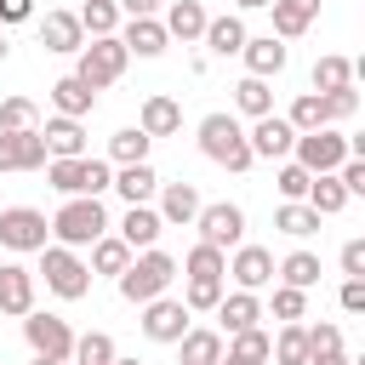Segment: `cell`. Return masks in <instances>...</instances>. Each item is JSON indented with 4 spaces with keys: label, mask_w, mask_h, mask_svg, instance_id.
<instances>
[{
    "label": "cell",
    "mask_w": 365,
    "mask_h": 365,
    "mask_svg": "<svg viewBox=\"0 0 365 365\" xmlns=\"http://www.w3.org/2000/svg\"><path fill=\"white\" fill-rule=\"evenodd\" d=\"M171 279H177V257H165L160 245H148V251H131V262L114 274V285H120V297L125 302H154V297H165L171 291Z\"/></svg>",
    "instance_id": "obj_1"
},
{
    "label": "cell",
    "mask_w": 365,
    "mask_h": 365,
    "mask_svg": "<svg viewBox=\"0 0 365 365\" xmlns=\"http://www.w3.org/2000/svg\"><path fill=\"white\" fill-rule=\"evenodd\" d=\"M103 234H108V211H103L97 194H68V200L57 205V217H51V240L68 245V251H86V245L103 240Z\"/></svg>",
    "instance_id": "obj_2"
},
{
    "label": "cell",
    "mask_w": 365,
    "mask_h": 365,
    "mask_svg": "<svg viewBox=\"0 0 365 365\" xmlns=\"http://www.w3.org/2000/svg\"><path fill=\"white\" fill-rule=\"evenodd\" d=\"M200 154L222 171H251V143H245V125L234 114H205L200 120Z\"/></svg>",
    "instance_id": "obj_3"
},
{
    "label": "cell",
    "mask_w": 365,
    "mask_h": 365,
    "mask_svg": "<svg viewBox=\"0 0 365 365\" xmlns=\"http://www.w3.org/2000/svg\"><path fill=\"white\" fill-rule=\"evenodd\" d=\"M40 274H46V291L63 297V302H80V297L91 291V268L80 262V251H68V245H57V240L40 245Z\"/></svg>",
    "instance_id": "obj_4"
},
{
    "label": "cell",
    "mask_w": 365,
    "mask_h": 365,
    "mask_svg": "<svg viewBox=\"0 0 365 365\" xmlns=\"http://www.w3.org/2000/svg\"><path fill=\"white\" fill-rule=\"evenodd\" d=\"M46 177H51V188L68 200V194H108V182H114V165L108 160H91V154H80V160H46Z\"/></svg>",
    "instance_id": "obj_5"
},
{
    "label": "cell",
    "mask_w": 365,
    "mask_h": 365,
    "mask_svg": "<svg viewBox=\"0 0 365 365\" xmlns=\"http://www.w3.org/2000/svg\"><path fill=\"white\" fill-rule=\"evenodd\" d=\"M125 63H131V51L120 46V34H97V40H86V46H80L74 74H80L91 91H103V86H114V80L125 74Z\"/></svg>",
    "instance_id": "obj_6"
},
{
    "label": "cell",
    "mask_w": 365,
    "mask_h": 365,
    "mask_svg": "<svg viewBox=\"0 0 365 365\" xmlns=\"http://www.w3.org/2000/svg\"><path fill=\"white\" fill-rule=\"evenodd\" d=\"M354 148H348V137L336 131V125H314V131H297V143H291V160L302 165V171H336L342 160H348Z\"/></svg>",
    "instance_id": "obj_7"
},
{
    "label": "cell",
    "mask_w": 365,
    "mask_h": 365,
    "mask_svg": "<svg viewBox=\"0 0 365 365\" xmlns=\"http://www.w3.org/2000/svg\"><path fill=\"white\" fill-rule=\"evenodd\" d=\"M23 342H29L40 359H57V365H68V354H74L68 319H63V314H40V308L23 314Z\"/></svg>",
    "instance_id": "obj_8"
},
{
    "label": "cell",
    "mask_w": 365,
    "mask_h": 365,
    "mask_svg": "<svg viewBox=\"0 0 365 365\" xmlns=\"http://www.w3.org/2000/svg\"><path fill=\"white\" fill-rule=\"evenodd\" d=\"M51 240V217L34 205H6L0 211V245L6 251H40Z\"/></svg>",
    "instance_id": "obj_9"
},
{
    "label": "cell",
    "mask_w": 365,
    "mask_h": 365,
    "mask_svg": "<svg viewBox=\"0 0 365 365\" xmlns=\"http://www.w3.org/2000/svg\"><path fill=\"white\" fill-rule=\"evenodd\" d=\"M194 228H200V240H205V245H217V251H234V245L245 240V211H240L234 200H211V205H200Z\"/></svg>",
    "instance_id": "obj_10"
},
{
    "label": "cell",
    "mask_w": 365,
    "mask_h": 365,
    "mask_svg": "<svg viewBox=\"0 0 365 365\" xmlns=\"http://www.w3.org/2000/svg\"><path fill=\"white\" fill-rule=\"evenodd\" d=\"M188 302L182 297H154V302H143V336L148 342H177L182 331H188Z\"/></svg>",
    "instance_id": "obj_11"
},
{
    "label": "cell",
    "mask_w": 365,
    "mask_h": 365,
    "mask_svg": "<svg viewBox=\"0 0 365 365\" xmlns=\"http://www.w3.org/2000/svg\"><path fill=\"white\" fill-rule=\"evenodd\" d=\"M245 143H251V160H291L297 131H291V120H285V114H262V120H251Z\"/></svg>",
    "instance_id": "obj_12"
},
{
    "label": "cell",
    "mask_w": 365,
    "mask_h": 365,
    "mask_svg": "<svg viewBox=\"0 0 365 365\" xmlns=\"http://www.w3.org/2000/svg\"><path fill=\"white\" fill-rule=\"evenodd\" d=\"M228 279L240 285V291H262L268 279H274V251L268 245H234V257H228Z\"/></svg>",
    "instance_id": "obj_13"
},
{
    "label": "cell",
    "mask_w": 365,
    "mask_h": 365,
    "mask_svg": "<svg viewBox=\"0 0 365 365\" xmlns=\"http://www.w3.org/2000/svg\"><path fill=\"white\" fill-rule=\"evenodd\" d=\"M114 34H120V46H125L131 57H160V51L171 46V34H165L160 17H125Z\"/></svg>",
    "instance_id": "obj_14"
},
{
    "label": "cell",
    "mask_w": 365,
    "mask_h": 365,
    "mask_svg": "<svg viewBox=\"0 0 365 365\" xmlns=\"http://www.w3.org/2000/svg\"><path fill=\"white\" fill-rule=\"evenodd\" d=\"M29 308H34V268H23V262H0V314L23 319Z\"/></svg>",
    "instance_id": "obj_15"
},
{
    "label": "cell",
    "mask_w": 365,
    "mask_h": 365,
    "mask_svg": "<svg viewBox=\"0 0 365 365\" xmlns=\"http://www.w3.org/2000/svg\"><path fill=\"white\" fill-rule=\"evenodd\" d=\"M240 57H245V74H257V80H274V74L285 68V40H279V34H245Z\"/></svg>",
    "instance_id": "obj_16"
},
{
    "label": "cell",
    "mask_w": 365,
    "mask_h": 365,
    "mask_svg": "<svg viewBox=\"0 0 365 365\" xmlns=\"http://www.w3.org/2000/svg\"><path fill=\"white\" fill-rule=\"evenodd\" d=\"M200 205H205V200H200V188H194V182H160V205H154V211H160V222H165V228H171V222H177V228H188V222L200 217Z\"/></svg>",
    "instance_id": "obj_17"
},
{
    "label": "cell",
    "mask_w": 365,
    "mask_h": 365,
    "mask_svg": "<svg viewBox=\"0 0 365 365\" xmlns=\"http://www.w3.org/2000/svg\"><path fill=\"white\" fill-rule=\"evenodd\" d=\"M137 125H143L148 137H177V131H182V103H177V97H165V91H154V97H143Z\"/></svg>",
    "instance_id": "obj_18"
},
{
    "label": "cell",
    "mask_w": 365,
    "mask_h": 365,
    "mask_svg": "<svg viewBox=\"0 0 365 365\" xmlns=\"http://www.w3.org/2000/svg\"><path fill=\"white\" fill-rule=\"evenodd\" d=\"M125 205H148L154 194H160V177H154V165L148 160H137V165H114V182H108Z\"/></svg>",
    "instance_id": "obj_19"
},
{
    "label": "cell",
    "mask_w": 365,
    "mask_h": 365,
    "mask_svg": "<svg viewBox=\"0 0 365 365\" xmlns=\"http://www.w3.org/2000/svg\"><path fill=\"white\" fill-rule=\"evenodd\" d=\"M40 137H46V154H51V160H80V154H86V125H80V120H68V114L46 120V125H40Z\"/></svg>",
    "instance_id": "obj_20"
},
{
    "label": "cell",
    "mask_w": 365,
    "mask_h": 365,
    "mask_svg": "<svg viewBox=\"0 0 365 365\" xmlns=\"http://www.w3.org/2000/svg\"><path fill=\"white\" fill-rule=\"evenodd\" d=\"M205 17H211V11H205L200 0H171L160 23H165V34H171V40H182V46H194V40L205 34Z\"/></svg>",
    "instance_id": "obj_21"
},
{
    "label": "cell",
    "mask_w": 365,
    "mask_h": 365,
    "mask_svg": "<svg viewBox=\"0 0 365 365\" xmlns=\"http://www.w3.org/2000/svg\"><path fill=\"white\" fill-rule=\"evenodd\" d=\"M51 108L68 114V120H86V114L97 108V91H91L80 74H63V80H51Z\"/></svg>",
    "instance_id": "obj_22"
},
{
    "label": "cell",
    "mask_w": 365,
    "mask_h": 365,
    "mask_svg": "<svg viewBox=\"0 0 365 365\" xmlns=\"http://www.w3.org/2000/svg\"><path fill=\"white\" fill-rule=\"evenodd\" d=\"M160 234H165V222H160L154 205H125V217H120V240H125L131 251H148Z\"/></svg>",
    "instance_id": "obj_23"
},
{
    "label": "cell",
    "mask_w": 365,
    "mask_h": 365,
    "mask_svg": "<svg viewBox=\"0 0 365 365\" xmlns=\"http://www.w3.org/2000/svg\"><path fill=\"white\" fill-rule=\"evenodd\" d=\"M211 314H217L222 331L234 336V331H251V325L262 319V302H257V291H222V302H217Z\"/></svg>",
    "instance_id": "obj_24"
},
{
    "label": "cell",
    "mask_w": 365,
    "mask_h": 365,
    "mask_svg": "<svg viewBox=\"0 0 365 365\" xmlns=\"http://www.w3.org/2000/svg\"><path fill=\"white\" fill-rule=\"evenodd\" d=\"M268 11H274V34H279V40H297V34L314 29L319 0H268Z\"/></svg>",
    "instance_id": "obj_25"
},
{
    "label": "cell",
    "mask_w": 365,
    "mask_h": 365,
    "mask_svg": "<svg viewBox=\"0 0 365 365\" xmlns=\"http://www.w3.org/2000/svg\"><path fill=\"white\" fill-rule=\"evenodd\" d=\"M40 46H46V51H80V46H86L80 17H74V11H46V23H40Z\"/></svg>",
    "instance_id": "obj_26"
},
{
    "label": "cell",
    "mask_w": 365,
    "mask_h": 365,
    "mask_svg": "<svg viewBox=\"0 0 365 365\" xmlns=\"http://www.w3.org/2000/svg\"><path fill=\"white\" fill-rule=\"evenodd\" d=\"M217 57H240V46H245V17L240 11H228V17H205V34H200Z\"/></svg>",
    "instance_id": "obj_27"
},
{
    "label": "cell",
    "mask_w": 365,
    "mask_h": 365,
    "mask_svg": "<svg viewBox=\"0 0 365 365\" xmlns=\"http://www.w3.org/2000/svg\"><path fill=\"white\" fill-rule=\"evenodd\" d=\"M217 365H268V331H262V325H251V331H234Z\"/></svg>",
    "instance_id": "obj_28"
},
{
    "label": "cell",
    "mask_w": 365,
    "mask_h": 365,
    "mask_svg": "<svg viewBox=\"0 0 365 365\" xmlns=\"http://www.w3.org/2000/svg\"><path fill=\"white\" fill-rule=\"evenodd\" d=\"M268 359L274 365H308V331H302V319H285L279 336H268Z\"/></svg>",
    "instance_id": "obj_29"
},
{
    "label": "cell",
    "mask_w": 365,
    "mask_h": 365,
    "mask_svg": "<svg viewBox=\"0 0 365 365\" xmlns=\"http://www.w3.org/2000/svg\"><path fill=\"white\" fill-rule=\"evenodd\" d=\"M177 274H188V279H228V251H217V245H194L182 262H177Z\"/></svg>",
    "instance_id": "obj_30"
},
{
    "label": "cell",
    "mask_w": 365,
    "mask_h": 365,
    "mask_svg": "<svg viewBox=\"0 0 365 365\" xmlns=\"http://www.w3.org/2000/svg\"><path fill=\"white\" fill-rule=\"evenodd\" d=\"M302 200H308V205H314L319 217H336V211H342V205H348L354 194H348V188L336 182V171H319V177L308 182V194H302Z\"/></svg>",
    "instance_id": "obj_31"
},
{
    "label": "cell",
    "mask_w": 365,
    "mask_h": 365,
    "mask_svg": "<svg viewBox=\"0 0 365 365\" xmlns=\"http://www.w3.org/2000/svg\"><path fill=\"white\" fill-rule=\"evenodd\" d=\"M274 228L291 234V240H308V234H319V211H314L308 200H285V205L274 211Z\"/></svg>",
    "instance_id": "obj_32"
},
{
    "label": "cell",
    "mask_w": 365,
    "mask_h": 365,
    "mask_svg": "<svg viewBox=\"0 0 365 365\" xmlns=\"http://www.w3.org/2000/svg\"><path fill=\"white\" fill-rule=\"evenodd\" d=\"M274 274H279V285L314 291V285H319V257H314V251H291V257H279V262H274Z\"/></svg>",
    "instance_id": "obj_33"
},
{
    "label": "cell",
    "mask_w": 365,
    "mask_h": 365,
    "mask_svg": "<svg viewBox=\"0 0 365 365\" xmlns=\"http://www.w3.org/2000/svg\"><path fill=\"white\" fill-rule=\"evenodd\" d=\"M177 348H182V365H217L222 359V331H182L177 336Z\"/></svg>",
    "instance_id": "obj_34"
},
{
    "label": "cell",
    "mask_w": 365,
    "mask_h": 365,
    "mask_svg": "<svg viewBox=\"0 0 365 365\" xmlns=\"http://www.w3.org/2000/svg\"><path fill=\"white\" fill-rule=\"evenodd\" d=\"M234 108H240L245 120H262V114H274V91H268V80L245 74V80L234 86Z\"/></svg>",
    "instance_id": "obj_35"
},
{
    "label": "cell",
    "mask_w": 365,
    "mask_h": 365,
    "mask_svg": "<svg viewBox=\"0 0 365 365\" xmlns=\"http://www.w3.org/2000/svg\"><path fill=\"white\" fill-rule=\"evenodd\" d=\"M285 120H291V131H314V125H331V103H325V91H302V97L285 108Z\"/></svg>",
    "instance_id": "obj_36"
},
{
    "label": "cell",
    "mask_w": 365,
    "mask_h": 365,
    "mask_svg": "<svg viewBox=\"0 0 365 365\" xmlns=\"http://www.w3.org/2000/svg\"><path fill=\"white\" fill-rule=\"evenodd\" d=\"M148 131L143 125H125V131H114L108 137V165H137V160H148Z\"/></svg>",
    "instance_id": "obj_37"
},
{
    "label": "cell",
    "mask_w": 365,
    "mask_h": 365,
    "mask_svg": "<svg viewBox=\"0 0 365 365\" xmlns=\"http://www.w3.org/2000/svg\"><path fill=\"white\" fill-rule=\"evenodd\" d=\"M125 262H131V245H125L120 234H103V240H91V262H86L91 274H120Z\"/></svg>",
    "instance_id": "obj_38"
},
{
    "label": "cell",
    "mask_w": 365,
    "mask_h": 365,
    "mask_svg": "<svg viewBox=\"0 0 365 365\" xmlns=\"http://www.w3.org/2000/svg\"><path fill=\"white\" fill-rule=\"evenodd\" d=\"M74 17H80V29H86V40H97V34H114V29H120V6H114V0H86Z\"/></svg>",
    "instance_id": "obj_39"
},
{
    "label": "cell",
    "mask_w": 365,
    "mask_h": 365,
    "mask_svg": "<svg viewBox=\"0 0 365 365\" xmlns=\"http://www.w3.org/2000/svg\"><path fill=\"white\" fill-rule=\"evenodd\" d=\"M342 86H354V63L336 57V51H325L314 63V91H342Z\"/></svg>",
    "instance_id": "obj_40"
},
{
    "label": "cell",
    "mask_w": 365,
    "mask_h": 365,
    "mask_svg": "<svg viewBox=\"0 0 365 365\" xmlns=\"http://www.w3.org/2000/svg\"><path fill=\"white\" fill-rule=\"evenodd\" d=\"M68 359H80V365H108V359H114V336H108V331L74 336V354H68Z\"/></svg>",
    "instance_id": "obj_41"
},
{
    "label": "cell",
    "mask_w": 365,
    "mask_h": 365,
    "mask_svg": "<svg viewBox=\"0 0 365 365\" xmlns=\"http://www.w3.org/2000/svg\"><path fill=\"white\" fill-rule=\"evenodd\" d=\"M29 125H40L34 97H6L0 103V131H29Z\"/></svg>",
    "instance_id": "obj_42"
},
{
    "label": "cell",
    "mask_w": 365,
    "mask_h": 365,
    "mask_svg": "<svg viewBox=\"0 0 365 365\" xmlns=\"http://www.w3.org/2000/svg\"><path fill=\"white\" fill-rule=\"evenodd\" d=\"M182 302H188V314H211V308L222 302V279H188Z\"/></svg>",
    "instance_id": "obj_43"
},
{
    "label": "cell",
    "mask_w": 365,
    "mask_h": 365,
    "mask_svg": "<svg viewBox=\"0 0 365 365\" xmlns=\"http://www.w3.org/2000/svg\"><path fill=\"white\" fill-rule=\"evenodd\" d=\"M302 314H308V291L274 285V319H302Z\"/></svg>",
    "instance_id": "obj_44"
},
{
    "label": "cell",
    "mask_w": 365,
    "mask_h": 365,
    "mask_svg": "<svg viewBox=\"0 0 365 365\" xmlns=\"http://www.w3.org/2000/svg\"><path fill=\"white\" fill-rule=\"evenodd\" d=\"M308 182H314V171H302L297 160H285V165H279V200H302V194H308Z\"/></svg>",
    "instance_id": "obj_45"
},
{
    "label": "cell",
    "mask_w": 365,
    "mask_h": 365,
    "mask_svg": "<svg viewBox=\"0 0 365 365\" xmlns=\"http://www.w3.org/2000/svg\"><path fill=\"white\" fill-rule=\"evenodd\" d=\"M302 331H308V359H314V354H336V348H342V331H336L331 319H319V325H302Z\"/></svg>",
    "instance_id": "obj_46"
},
{
    "label": "cell",
    "mask_w": 365,
    "mask_h": 365,
    "mask_svg": "<svg viewBox=\"0 0 365 365\" xmlns=\"http://www.w3.org/2000/svg\"><path fill=\"white\" fill-rule=\"evenodd\" d=\"M325 103H331V125L359 114V91H354V86H342V91H325Z\"/></svg>",
    "instance_id": "obj_47"
},
{
    "label": "cell",
    "mask_w": 365,
    "mask_h": 365,
    "mask_svg": "<svg viewBox=\"0 0 365 365\" xmlns=\"http://www.w3.org/2000/svg\"><path fill=\"white\" fill-rule=\"evenodd\" d=\"M342 274L348 279H365V240H348L342 245Z\"/></svg>",
    "instance_id": "obj_48"
},
{
    "label": "cell",
    "mask_w": 365,
    "mask_h": 365,
    "mask_svg": "<svg viewBox=\"0 0 365 365\" xmlns=\"http://www.w3.org/2000/svg\"><path fill=\"white\" fill-rule=\"evenodd\" d=\"M336 302H342V314H365V279H342Z\"/></svg>",
    "instance_id": "obj_49"
},
{
    "label": "cell",
    "mask_w": 365,
    "mask_h": 365,
    "mask_svg": "<svg viewBox=\"0 0 365 365\" xmlns=\"http://www.w3.org/2000/svg\"><path fill=\"white\" fill-rule=\"evenodd\" d=\"M34 17V0H0V23H29Z\"/></svg>",
    "instance_id": "obj_50"
},
{
    "label": "cell",
    "mask_w": 365,
    "mask_h": 365,
    "mask_svg": "<svg viewBox=\"0 0 365 365\" xmlns=\"http://www.w3.org/2000/svg\"><path fill=\"white\" fill-rule=\"evenodd\" d=\"M120 17H160V0H114Z\"/></svg>",
    "instance_id": "obj_51"
},
{
    "label": "cell",
    "mask_w": 365,
    "mask_h": 365,
    "mask_svg": "<svg viewBox=\"0 0 365 365\" xmlns=\"http://www.w3.org/2000/svg\"><path fill=\"white\" fill-rule=\"evenodd\" d=\"M308 365H354V359H348V354H342V348H336V354H314V359H308Z\"/></svg>",
    "instance_id": "obj_52"
},
{
    "label": "cell",
    "mask_w": 365,
    "mask_h": 365,
    "mask_svg": "<svg viewBox=\"0 0 365 365\" xmlns=\"http://www.w3.org/2000/svg\"><path fill=\"white\" fill-rule=\"evenodd\" d=\"M240 11H268V0H234Z\"/></svg>",
    "instance_id": "obj_53"
},
{
    "label": "cell",
    "mask_w": 365,
    "mask_h": 365,
    "mask_svg": "<svg viewBox=\"0 0 365 365\" xmlns=\"http://www.w3.org/2000/svg\"><path fill=\"white\" fill-rule=\"evenodd\" d=\"M108 365H143V359H120V354H114V359H108Z\"/></svg>",
    "instance_id": "obj_54"
},
{
    "label": "cell",
    "mask_w": 365,
    "mask_h": 365,
    "mask_svg": "<svg viewBox=\"0 0 365 365\" xmlns=\"http://www.w3.org/2000/svg\"><path fill=\"white\" fill-rule=\"evenodd\" d=\"M6 51H11V46H6V34H0V63H6Z\"/></svg>",
    "instance_id": "obj_55"
},
{
    "label": "cell",
    "mask_w": 365,
    "mask_h": 365,
    "mask_svg": "<svg viewBox=\"0 0 365 365\" xmlns=\"http://www.w3.org/2000/svg\"><path fill=\"white\" fill-rule=\"evenodd\" d=\"M34 365H57V359H40V354H34Z\"/></svg>",
    "instance_id": "obj_56"
},
{
    "label": "cell",
    "mask_w": 365,
    "mask_h": 365,
    "mask_svg": "<svg viewBox=\"0 0 365 365\" xmlns=\"http://www.w3.org/2000/svg\"><path fill=\"white\" fill-rule=\"evenodd\" d=\"M74 365H80V359H74Z\"/></svg>",
    "instance_id": "obj_57"
}]
</instances>
